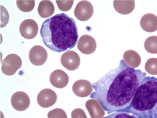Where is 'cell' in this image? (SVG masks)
<instances>
[{
	"label": "cell",
	"mask_w": 157,
	"mask_h": 118,
	"mask_svg": "<svg viewBox=\"0 0 157 118\" xmlns=\"http://www.w3.org/2000/svg\"><path fill=\"white\" fill-rule=\"evenodd\" d=\"M145 69L149 74L157 75V58H151L147 60Z\"/></svg>",
	"instance_id": "44dd1931"
},
{
	"label": "cell",
	"mask_w": 157,
	"mask_h": 118,
	"mask_svg": "<svg viewBox=\"0 0 157 118\" xmlns=\"http://www.w3.org/2000/svg\"><path fill=\"white\" fill-rule=\"evenodd\" d=\"M77 48L83 54H92L97 48V43L94 38L91 36L83 35L78 39Z\"/></svg>",
	"instance_id": "8fae6325"
},
{
	"label": "cell",
	"mask_w": 157,
	"mask_h": 118,
	"mask_svg": "<svg viewBox=\"0 0 157 118\" xmlns=\"http://www.w3.org/2000/svg\"><path fill=\"white\" fill-rule=\"evenodd\" d=\"M11 103L15 110L18 111H25L28 108L30 105V99L25 93L17 92L12 96Z\"/></svg>",
	"instance_id": "30bf717a"
},
{
	"label": "cell",
	"mask_w": 157,
	"mask_h": 118,
	"mask_svg": "<svg viewBox=\"0 0 157 118\" xmlns=\"http://www.w3.org/2000/svg\"><path fill=\"white\" fill-rule=\"evenodd\" d=\"M40 34L46 47L57 52L74 48L78 38L75 21L64 13L46 19L42 23Z\"/></svg>",
	"instance_id": "7a4b0ae2"
},
{
	"label": "cell",
	"mask_w": 157,
	"mask_h": 118,
	"mask_svg": "<svg viewBox=\"0 0 157 118\" xmlns=\"http://www.w3.org/2000/svg\"><path fill=\"white\" fill-rule=\"evenodd\" d=\"M55 7L52 2L50 1H42L38 7L39 14L42 18H48L54 13Z\"/></svg>",
	"instance_id": "ac0fdd59"
},
{
	"label": "cell",
	"mask_w": 157,
	"mask_h": 118,
	"mask_svg": "<svg viewBox=\"0 0 157 118\" xmlns=\"http://www.w3.org/2000/svg\"><path fill=\"white\" fill-rule=\"evenodd\" d=\"M144 48L146 51L149 53L157 54V36H152L147 38L145 41Z\"/></svg>",
	"instance_id": "d6986e66"
},
{
	"label": "cell",
	"mask_w": 157,
	"mask_h": 118,
	"mask_svg": "<svg viewBox=\"0 0 157 118\" xmlns=\"http://www.w3.org/2000/svg\"><path fill=\"white\" fill-rule=\"evenodd\" d=\"M93 86L89 81L79 80L76 81L72 86L75 94L78 97H85L91 94L93 91Z\"/></svg>",
	"instance_id": "7c38bea8"
},
{
	"label": "cell",
	"mask_w": 157,
	"mask_h": 118,
	"mask_svg": "<svg viewBox=\"0 0 157 118\" xmlns=\"http://www.w3.org/2000/svg\"><path fill=\"white\" fill-rule=\"evenodd\" d=\"M86 107L91 118H103L105 110L98 100L91 99L86 103Z\"/></svg>",
	"instance_id": "5bb4252c"
},
{
	"label": "cell",
	"mask_w": 157,
	"mask_h": 118,
	"mask_svg": "<svg viewBox=\"0 0 157 118\" xmlns=\"http://www.w3.org/2000/svg\"><path fill=\"white\" fill-rule=\"evenodd\" d=\"M157 104V78L147 76L137 88L129 106L121 112L134 114L139 118H154Z\"/></svg>",
	"instance_id": "3957f363"
},
{
	"label": "cell",
	"mask_w": 157,
	"mask_h": 118,
	"mask_svg": "<svg viewBox=\"0 0 157 118\" xmlns=\"http://www.w3.org/2000/svg\"><path fill=\"white\" fill-rule=\"evenodd\" d=\"M17 5L18 9L22 12H31L34 9L35 6V1H17Z\"/></svg>",
	"instance_id": "ffe728a7"
},
{
	"label": "cell",
	"mask_w": 157,
	"mask_h": 118,
	"mask_svg": "<svg viewBox=\"0 0 157 118\" xmlns=\"http://www.w3.org/2000/svg\"><path fill=\"white\" fill-rule=\"evenodd\" d=\"M38 29V25L36 22L31 19L24 20L19 26L20 34L26 39H32L36 37L37 35Z\"/></svg>",
	"instance_id": "8992f818"
},
{
	"label": "cell",
	"mask_w": 157,
	"mask_h": 118,
	"mask_svg": "<svg viewBox=\"0 0 157 118\" xmlns=\"http://www.w3.org/2000/svg\"><path fill=\"white\" fill-rule=\"evenodd\" d=\"M135 6L134 1H114L113 6L118 13L122 14L130 13L133 11Z\"/></svg>",
	"instance_id": "e0dca14e"
},
{
	"label": "cell",
	"mask_w": 157,
	"mask_h": 118,
	"mask_svg": "<svg viewBox=\"0 0 157 118\" xmlns=\"http://www.w3.org/2000/svg\"><path fill=\"white\" fill-rule=\"evenodd\" d=\"M74 2V1H56L59 9L63 12H67L71 10Z\"/></svg>",
	"instance_id": "603a6c76"
},
{
	"label": "cell",
	"mask_w": 157,
	"mask_h": 118,
	"mask_svg": "<svg viewBox=\"0 0 157 118\" xmlns=\"http://www.w3.org/2000/svg\"><path fill=\"white\" fill-rule=\"evenodd\" d=\"M57 100L56 93L50 89L41 90L37 96V103L41 107L48 108L53 105Z\"/></svg>",
	"instance_id": "9c48e42d"
},
{
	"label": "cell",
	"mask_w": 157,
	"mask_h": 118,
	"mask_svg": "<svg viewBox=\"0 0 157 118\" xmlns=\"http://www.w3.org/2000/svg\"><path fill=\"white\" fill-rule=\"evenodd\" d=\"M103 118H139L134 114L125 112H115Z\"/></svg>",
	"instance_id": "cb8c5ba5"
},
{
	"label": "cell",
	"mask_w": 157,
	"mask_h": 118,
	"mask_svg": "<svg viewBox=\"0 0 157 118\" xmlns=\"http://www.w3.org/2000/svg\"><path fill=\"white\" fill-rule=\"evenodd\" d=\"M146 73L130 68L123 60L93 84L90 97L99 101L108 114L121 112L129 106Z\"/></svg>",
	"instance_id": "6da1fadb"
},
{
	"label": "cell",
	"mask_w": 157,
	"mask_h": 118,
	"mask_svg": "<svg viewBox=\"0 0 157 118\" xmlns=\"http://www.w3.org/2000/svg\"><path fill=\"white\" fill-rule=\"evenodd\" d=\"M140 25L146 32H155L157 30V16L153 13L146 14L141 18Z\"/></svg>",
	"instance_id": "9a60e30c"
},
{
	"label": "cell",
	"mask_w": 157,
	"mask_h": 118,
	"mask_svg": "<svg viewBox=\"0 0 157 118\" xmlns=\"http://www.w3.org/2000/svg\"><path fill=\"white\" fill-rule=\"evenodd\" d=\"M123 60L125 64L130 68L135 69L141 64V58L135 51H126L123 55Z\"/></svg>",
	"instance_id": "2e32d148"
},
{
	"label": "cell",
	"mask_w": 157,
	"mask_h": 118,
	"mask_svg": "<svg viewBox=\"0 0 157 118\" xmlns=\"http://www.w3.org/2000/svg\"><path fill=\"white\" fill-rule=\"evenodd\" d=\"M48 52L42 46H34L29 52V59L33 65L40 66L45 63L48 59Z\"/></svg>",
	"instance_id": "ba28073f"
},
{
	"label": "cell",
	"mask_w": 157,
	"mask_h": 118,
	"mask_svg": "<svg viewBox=\"0 0 157 118\" xmlns=\"http://www.w3.org/2000/svg\"><path fill=\"white\" fill-rule=\"evenodd\" d=\"M50 81L54 87L61 89L68 85L69 77L65 72L61 70H57L52 73L50 76Z\"/></svg>",
	"instance_id": "4fadbf2b"
},
{
	"label": "cell",
	"mask_w": 157,
	"mask_h": 118,
	"mask_svg": "<svg viewBox=\"0 0 157 118\" xmlns=\"http://www.w3.org/2000/svg\"><path fill=\"white\" fill-rule=\"evenodd\" d=\"M61 63L69 70H75L80 64V59L78 53L73 51H67L61 56Z\"/></svg>",
	"instance_id": "52a82bcc"
},
{
	"label": "cell",
	"mask_w": 157,
	"mask_h": 118,
	"mask_svg": "<svg viewBox=\"0 0 157 118\" xmlns=\"http://www.w3.org/2000/svg\"><path fill=\"white\" fill-rule=\"evenodd\" d=\"M94 9L90 2L81 1L77 4L74 11L75 17L81 21H86L91 18Z\"/></svg>",
	"instance_id": "5b68a950"
},
{
	"label": "cell",
	"mask_w": 157,
	"mask_h": 118,
	"mask_svg": "<svg viewBox=\"0 0 157 118\" xmlns=\"http://www.w3.org/2000/svg\"><path fill=\"white\" fill-rule=\"evenodd\" d=\"M21 58L15 54L7 55L2 63V71L4 74L8 76L13 75L22 66Z\"/></svg>",
	"instance_id": "277c9868"
},
{
	"label": "cell",
	"mask_w": 157,
	"mask_h": 118,
	"mask_svg": "<svg viewBox=\"0 0 157 118\" xmlns=\"http://www.w3.org/2000/svg\"><path fill=\"white\" fill-rule=\"evenodd\" d=\"M154 118H157V104L154 112Z\"/></svg>",
	"instance_id": "484cf974"
},
{
	"label": "cell",
	"mask_w": 157,
	"mask_h": 118,
	"mask_svg": "<svg viewBox=\"0 0 157 118\" xmlns=\"http://www.w3.org/2000/svg\"><path fill=\"white\" fill-rule=\"evenodd\" d=\"M71 118H87L85 111L81 108H76L72 111Z\"/></svg>",
	"instance_id": "d4e9b609"
},
{
	"label": "cell",
	"mask_w": 157,
	"mask_h": 118,
	"mask_svg": "<svg viewBox=\"0 0 157 118\" xmlns=\"http://www.w3.org/2000/svg\"><path fill=\"white\" fill-rule=\"evenodd\" d=\"M48 118H68L67 114L61 108H55L50 111L48 115Z\"/></svg>",
	"instance_id": "7402d4cb"
}]
</instances>
